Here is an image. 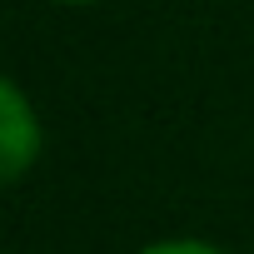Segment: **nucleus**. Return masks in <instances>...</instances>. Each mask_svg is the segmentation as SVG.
<instances>
[{"label": "nucleus", "mask_w": 254, "mask_h": 254, "mask_svg": "<svg viewBox=\"0 0 254 254\" xmlns=\"http://www.w3.org/2000/svg\"><path fill=\"white\" fill-rule=\"evenodd\" d=\"M140 254H224V249H219V244H209V239H194V234H170V239L145 244Z\"/></svg>", "instance_id": "obj_2"}, {"label": "nucleus", "mask_w": 254, "mask_h": 254, "mask_svg": "<svg viewBox=\"0 0 254 254\" xmlns=\"http://www.w3.org/2000/svg\"><path fill=\"white\" fill-rule=\"evenodd\" d=\"M55 5H100V0H55Z\"/></svg>", "instance_id": "obj_3"}, {"label": "nucleus", "mask_w": 254, "mask_h": 254, "mask_svg": "<svg viewBox=\"0 0 254 254\" xmlns=\"http://www.w3.org/2000/svg\"><path fill=\"white\" fill-rule=\"evenodd\" d=\"M40 150H45V130H40L30 95L10 75H0V190L20 185L35 170Z\"/></svg>", "instance_id": "obj_1"}]
</instances>
